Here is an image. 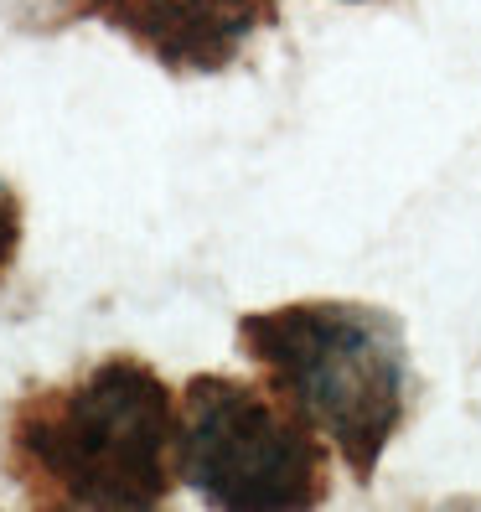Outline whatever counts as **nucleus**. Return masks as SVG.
Instances as JSON below:
<instances>
[{
	"label": "nucleus",
	"instance_id": "5",
	"mask_svg": "<svg viewBox=\"0 0 481 512\" xmlns=\"http://www.w3.org/2000/svg\"><path fill=\"white\" fill-rule=\"evenodd\" d=\"M16 244H21V202L11 197V187H6V182H0V275L11 269Z\"/></svg>",
	"mask_w": 481,
	"mask_h": 512
},
{
	"label": "nucleus",
	"instance_id": "4",
	"mask_svg": "<svg viewBox=\"0 0 481 512\" xmlns=\"http://www.w3.org/2000/svg\"><path fill=\"white\" fill-rule=\"evenodd\" d=\"M73 11L104 16L161 68L223 73L275 21V0H73Z\"/></svg>",
	"mask_w": 481,
	"mask_h": 512
},
{
	"label": "nucleus",
	"instance_id": "2",
	"mask_svg": "<svg viewBox=\"0 0 481 512\" xmlns=\"http://www.w3.org/2000/svg\"><path fill=\"white\" fill-rule=\"evenodd\" d=\"M238 347L264 368L269 388L337 445L368 481L409 414L404 326L357 300H295L238 321Z\"/></svg>",
	"mask_w": 481,
	"mask_h": 512
},
{
	"label": "nucleus",
	"instance_id": "1",
	"mask_svg": "<svg viewBox=\"0 0 481 512\" xmlns=\"http://www.w3.org/2000/svg\"><path fill=\"white\" fill-rule=\"evenodd\" d=\"M182 409L140 357H109L78 383L16 409L11 461L47 507L150 512L171 497Z\"/></svg>",
	"mask_w": 481,
	"mask_h": 512
},
{
	"label": "nucleus",
	"instance_id": "3",
	"mask_svg": "<svg viewBox=\"0 0 481 512\" xmlns=\"http://www.w3.org/2000/svg\"><path fill=\"white\" fill-rule=\"evenodd\" d=\"M176 466L213 507H316L326 445L275 388L207 373L182 394Z\"/></svg>",
	"mask_w": 481,
	"mask_h": 512
}]
</instances>
